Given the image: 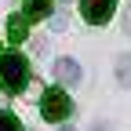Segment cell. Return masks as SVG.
Listing matches in <instances>:
<instances>
[{
	"instance_id": "8",
	"label": "cell",
	"mask_w": 131,
	"mask_h": 131,
	"mask_svg": "<svg viewBox=\"0 0 131 131\" xmlns=\"http://www.w3.org/2000/svg\"><path fill=\"white\" fill-rule=\"evenodd\" d=\"M117 77H120V84H131V58L127 55L117 62Z\"/></svg>"
},
{
	"instance_id": "4",
	"label": "cell",
	"mask_w": 131,
	"mask_h": 131,
	"mask_svg": "<svg viewBox=\"0 0 131 131\" xmlns=\"http://www.w3.org/2000/svg\"><path fill=\"white\" fill-rule=\"evenodd\" d=\"M55 77H58V84L73 88L77 80H80V66H77L73 58H58V62H55Z\"/></svg>"
},
{
	"instance_id": "1",
	"label": "cell",
	"mask_w": 131,
	"mask_h": 131,
	"mask_svg": "<svg viewBox=\"0 0 131 131\" xmlns=\"http://www.w3.org/2000/svg\"><path fill=\"white\" fill-rule=\"evenodd\" d=\"M0 84L7 95H18L29 84V58L26 55H0Z\"/></svg>"
},
{
	"instance_id": "6",
	"label": "cell",
	"mask_w": 131,
	"mask_h": 131,
	"mask_svg": "<svg viewBox=\"0 0 131 131\" xmlns=\"http://www.w3.org/2000/svg\"><path fill=\"white\" fill-rule=\"evenodd\" d=\"M51 15V0H26V18H44Z\"/></svg>"
},
{
	"instance_id": "3",
	"label": "cell",
	"mask_w": 131,
	"mask_h": 131,
	"mask_svg": "<svg viewBox=\"0 0 131 131\" xmlns=\"http://www.w3.org/2000/svg\"><path fill=\"white\" fill-rule=\"evenodd\" d=\"M113 7H117V0H80V11H84V18L91 26H102L113 18Z\"/></svg>"
},
{
	"instance_id": "10",
	"label": "cell",
	"mask_w": 131,
	"mask_h": 131,
	"mask_svg": "<svg viewBox=\"0 0 131 131\" xmlns=\"http://www.w3.org/2000/svg\"><path fill=\"white\" fill-rule=\"evenodd\" d=\"M95 131H109V127H106V124H98V127H95Z\"/></svg>"
},
{
	"instance_id": "5",
	"label": "cell",
	"mask_w": 131,
	"mask_h": 131,
	"mask_svg": "<svg viewBox=\"0 0 131 131\" xmlns=\"http://www.w3.org/2000/svg\"><path fill=\"white\" fill-rule=\"evenodd\" d=\"M26 33H29L26 15H7V40H11V44H22V40H26Z\"/></svg>"
},
{
	"instance_id": "2",
	"label": "cell",
	"mask_w": 131,
	"mask_h": 131,
	"mask_svg": "<svg viewBox=\"0 0 131 131\" xmlns=\"http://www.w3.org/2000/svg\"><path fill=\"white\" fill-rule=\"evenodd\" d=\"M40 113H44V120L62 124V120L73 113V98L66 95L62 88H47V91H44V98H40Z\"/></svg>"
},
{
	"instance_id": "7",
	"label": "cell",
	"mask_w": 131,
	"mask_h": 131,
	"mask_svg": "<svg viewBox=\"0 0 131 131\" xmlns=\"http://www.w3.org/2000/svg\"><path fill=\"white\" fill-rule=\"evenodd\" d=\"M0 131H22V120L7 109H0Z\"/></svg>"
},
{
	"instance_id": "11",
	"label": "cell",
	"mask_w": 131,
	"mask_h": 131,
	"mask_svg": "<svg viewBox=\"0 0 131 131\" xmlns=\"http://www.w3.org/2000/svg\"><path fill=\"white\" fill-rule=\"evenodd\" d=\"M62 131H77V127H69V124H66V127H62Z\"/></svg>"
},
{
	"instance_id": "9",
	"label": "cell",
	"mask_w": 131,
	"mask_h": 131,
	"mask_svg": "<svg viewBox=\"0 0 131 131\" xmlns=\"http://www.w3.org/2000/svg\"><path fill=\"white\" fill-rule=\"evenodd\" d=\"M124 29L131 33V4H127V22H124Z\"/></svg>"
},
{
	"instance_id": "12",
	"label": "cell",
	"mask_w": 131,
	"mask_h": 131,
	"mask_svg": "<svg viewBox=\"0 0 131 131\" xmlns=\"http://www.w3.org/2000/svg\"><path fill=\"white\" fill-rule=\"evenodd\" d=\"M62 4H66V0H62Z\"/></svg>"
}]
</instances>
